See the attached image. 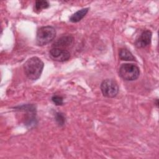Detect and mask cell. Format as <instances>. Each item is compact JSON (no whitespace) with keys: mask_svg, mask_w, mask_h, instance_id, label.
Listing matches in <instances>:
<instances>
[{"mask_svg":"<svg viewBox=\"0 0 159 159\" xmlns=\"http://www.w3.org/2000/svg\"><path fill=\"white\" fill-rule=\"evenodd\" d=\"M44 64L37 57L28 59L24 65V70L26 76L31 80H36L41 75Z\"/></svg>","mask_w":159,"mask_h":159,"instance_id":"cell-1","label":"cell"},{"mask_svg":"<svg viewBox=\"0 0 159 159\" xmlns=\"http://www.w3.org/2000/svg\"><path fill=\"white\" fill-rule=\"evenodd\" d=\"M56 30L52 26H43L38 29L36 42L38 45L43 46L51 42L55 37Z\"/></svg>","mask_w":159,"mask_h":159,"instance_id":"cell-2","label":"cell"},{"mask_svg":"<svg viewBox=\"0 0 159 159\" xmlns=\"http://www.w3.org/2000/svg\"><path fill=\"white\" fill-rule=\"evenodd\" d=\"M120 76L126 81L137 80L140 75V70L137 66L132 63H123L119 68Z\"/></svg>","mask_w":159,"mask_h":159,"instance_id":"cell-3","label":"cell"},{"mask_svg":"<svg viewBox=\"0 0 159 159\" xmlns=\"http://www.w3.org/2000/svg\"><path fill=\"white\" fill-rule=\"evenodd\" d=\"M101 90L104 96L110 98H114L118 94L119 86L115 81L106 79L101 83Z\"/></svg>","mask_w":159,"mask_h":159,"instance_id":"cell-4","label":"cell"},{"mask_svg":"<svg viewBox=\"0 0 159 159\" xmlns=\"http://www.w3.org/2000/svg\"><path fill=\"white\" fill-rule=\"evenodd\" d=\"M50 57L55 61L63 62L68 60L70 57V53L66 49L53 47L49 52Z\"/></svg>","mask_w":159,"mask_h":159,"instance_id":"cell-5","label":"cell"},{"mask_svg":"<svg viewBox=\"0 0 159 159\" xmlns=\"http://www.w3.org/2000/svg\"><path fill=\"white\" fill-rule=\"evenodd\" d=\"M152 32L150 30H145L140 35L139 38L136 40L135 45L137 48H144L148 45L151 42Z\"/></svg>","mask_w":159,"mask_h":159,"instance_id":"cell-6","label":"cell"},{"mask_svg":"<svg viewBox=\"0 0 159 159\" xmlns=\"http://www.w3.org/2000/svg\"><path fill=\"white\" fill-rule=\"evenodd\" d=\"M74 42V38L71 35H65L59 38L53 44V47H57L65 49L66 47L71 46Z\"/></svg>","mask_w":159,"mask_h":159,"instance_id":"cell-7","label":"cell"},{"mask_svg":"<svg viewBox=\"0 0 159 159\" xmlns=\"http://www.w3.org/2000/svg\"><path fill=\"white\" fill-rule=\"evenodd\" d=\"M89 8H83L81 9L76 12H75L73 15H71L70 17V20L71 22H78L80 21L88 13Z\"/></svg>","mask_w":159,"mask_h":159,"instance_id":"cell-8","label":"cell"},{"mask_svg":"<svg viewBox=\"0 0 159 159\" xmlns=\"http://www.w3.org/2000/svg\"><path fill=\"white\" fill-rule=\"evenodd\" d=\"M119 58L125 61H134L135 57L132 53L127 48H120L119 52Z\"/></svg>","mask_w":159,"mask_h":159,"instance_id":"cell-9","label":"cell"},{"mask_svg":"<svg viewBox=\"0 0 159 159\" xmlns=\"http://www.w3.org/2000/svg\"><path fill=\"white\" fill-rule=\"evenodd\" d=\"M49 6V2L47 1H36L34 6V11L39 12L42 9L48 8Z\"/></svg>","mask_w":159,"mask_h":159,"instance_id":"cell-10","label":"cell"},{"mask_svg":"<svg viewBox=\"0 0 159 159\" xmlns=\"http://www.w3.org/2000/svg\"><path fill=\"white\" fill-rule=\"evenodd\" d=\"M55 120L59 125H63L65 122V117L61 112H57L55 114Z\"/></svg>","mask_w":159,"mask_h":159,"instance_id":"cell-11","label":"cell"},{"mask_svg":"<svg viewBox=\"0 0 159 159\" xmlns=\"http://www.w3.org/2000/svg\"><path fill=\"white\" fill-rule=\"evenodd\" d=\"M52 101L56 106H61L63 104V99L61 96L54 95L52 98Z\"/></svg>","mask_w":159,"mask_h":159,"instance_id":"cell-12","label":"cell"},{"mask_svg":"<svg viewBox=\"0 0 159 159\" xmlns=\"http://www.w3.org/2000/svg\"><path fill=\"white\" fill-rule=\"evenodd\" d=\"M156 106L158 107V99H157V101H156Z\"/></svg>","mask_w":159,"mask_h":159,"instance_id":"cell-13","label":"cell"}]
</instances>
